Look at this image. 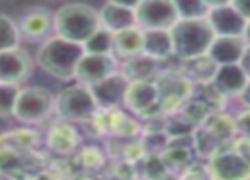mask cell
Listing matches in <instances>:
<instances>
[{
  "mask_svg": "<svg viewBox=\"0 0 250 180\" xmlns=\"http://www.w3.org/2000/svg\"><path fill=\"white\" fill-rule=\"evenodd\" d=\"M209 180H250V138L235 136L206 157Z\"/></svg>",
  "mask_w": 250,
  "mask_h": 180,
  "instance_id": "obj_1",
  "label": "cell"
},
{
  "mask_svg": "<svg viewBox=\"0 0 250 180\" xmlns=\"http://www.w3.org/2000/svg\"><path fill=\"white\" fill-rule=\"evenodd\" d=\"M99 27V12L89 3H65L53 14V33L77 44L85 43Z\"/></svg>",
  "mask_w": 250,
  "mask_h": 180,
  "instance_id": "obj_2",
  "label": "cell"
},
{
  "mask_svg": "<svg viewBox=\"0 0 250 180\" xmlns=\"http://www.w3.org/2000/svg\"><path fill=\"white\" fill-rule=\"evenodd\" d=\"M83 56L82 44L72 43L63 38H46L36 53V63L44 73L58 80H72L75 77V68Z\"/></svg>",
  "mask_w": 250,
  "mask_h": 180,
  "instance_id": "obj_3",
  "label": "cell"
},
{
  "mask_svg": "<svg viewBox=\"0 0 250 180\" xmlns=\"http://www.w3.org/2000/svg\"><path fill=\"white\" fill-rule=\"evenodd\" d=\"M168 33L172 38L174 56L182 61L204 56L214 40V33L208 24L206 17L179 19L168 29Z\"/></svg>",
  "mask_w": 250,
  "mask_h": 180,
  "instance_id": "obj_4",
  "label": "cell"
},
{
  "mask_svg": "<svg viewBox=\"0 0 250 180\" xmlns=\"http://www.w3.org/2000/svg\"><path fill=\"white\" fill-rule=\"evenodd\" d=\"M97 104L90 89L83 83L75 82L65 87L55 95V112L60 121L66 122H89L97 112Z\"/></svg>",
  "mask_w": 250,
  "mask_h": 180,
  "instance_id": "obj_5",
  "label": "cell"
},
{
  "mask_svg": "<svg viewBox=\"0 0 250 180\" xmlns=\"http://www.w3.org/2000/svg\"><path fill=\"white\" fill-rule=\"evenodd\" d=\"M53 109H55V95L50 89L40 85L21 87L12 118L24 124H40L53 114Z\"/></svg>",
  "mask_w": 250,
  "mask_h": 180,
  "instance_id": "obj_6",
  "label": "cell"
},
{
  "mask_svg": "<svg viewBox=\"0 0 250 180\" xmlns=\"http://www.w3.org/2000/svg\"><path fill=\"white\" fill-rule=\"evenodd\" d=\"M123 105L146 119H158L164 116L160 107V92L155 79L151 80H133L128 83Z\"/></svg>",
  "mask_w": 250,
  "mask_h": 180,
  "instance_id": "obj_7",
  "label": "cell"
},
{
  "mask_svg": "<svg viewBox=\"0 0 250 180\" xmlns=\"http://www.w3.org/2000/svg\"><path fill=\"white\" fill-rule=\"evenodd\" d=\"M136 26L143 31H168L179 20V14L172 0H142L135 9Z\"/></svg>",
  "mask_w": 250,
  "mask_h": 180,
  "instance_id": "obj_8",
  "label": "cell"
},
{
  "mask_svg": "<svg viewBox=\"0 0 250 180\" xmlns=\"http://www.w3.org/2000/svg\"><path fill=\"white\" fill-rule=\"evenodd\" d=\"M118 72V60L114 55H90L83 53L79 65L75 68V77L79 83H83L87 87H92L94 83L104 80L111 73Z\"/></svg>",
  "mask_w": 250,
  "mask_h": 180,
  "instance_id": "obj_9",
  "label": "cell"
},
{
  "mask_svg": "<svg viewBox=\"0 0 250 180\" xmlns=\"http://www.w3.org/2000/svg\"><path fill=\"white\" fill-rule=\"evenodd\" d=\"M31 68L33 61L29 53L21 46L0 51V83L21 87V83L26 82L29 77Z\"/></svg>",
  "mask_w": 250,
  "mask_h": 180,
  "instance_id": "obj_10",
  "label": "cell"
},
{
  "mask_svg": "<svg viewBox=\"0 0 250 180\" xmlns=\"http://www.w3.org/2000/svg\"><path fill=\"white\" fill-rule=\"evenodd\" d=\"M206 20L214 36H245L249 27V20L231 3L209 9Z\"/></svg>",
  "mask_w": 250,
  "mask_h": 180,
  "instance_id": "obj_11",
  "label": "cell"
},
{
  "mask_svg": "<svg viewBox=\"0 0 250 180\" xmlns=\"http://www.w3.org/2000/svg\"><path fill=\"white\" fill-rule=\"evenodd\" d=\"M249 41L245 36H214L206 56L216 66L238 65L245 56Z\"/></svg>",
  "mask_w": 250,
  "mask_h": 180,
  "instance_id": "obj_12",
  "label": "cell"
},
{
  "mask_svg": "<svg viewBox=\"0 0 250 180\" xmlns=\"http://www.w3.org/2000/svg\"><path fill=\"white\" fill-rule=\"evenodd\" d=\"M129 80L123 75L121 72H114L109 77H105L104 80L94 83L92 87H89L90 92L94 95L97 107L99 109H114L119 107L125 100V94L128 89Z\"/></svg>",
  "mask_w": 250,
  "mask_h": 180,
  "instance_id": "obj_13",
  "label": "cell"
},
{
  "mask_svg": "<svg viewBox=\"0 0 250 180\" xmlns=\"http://www.w3.org/2000/svg\"><path fill=\"white\" fill-rule=\"evenodd\" d=\"M250 75L245 72L244 66L238 65H223L218 66L214 77L211 80V87L223 99L240 97V94L247 87Z\"/></svg>",
  "mask_w": 250,
  "mask_h": 180,
  "instance_id": "obj_14",
  "label": "cell"
},
{
  "mask_svg": "<svg viewBox=\"0 0 250 180\" xmlns=\"http://www.w3.org/2000/svg\"><path fill=\"white\" fill-rule=\"evenodd\" d=\"M21 38L27 41H44L53 33V14L43 7L27 10L17 22Z\"/></svg>",
  "mask_w": 250,
  "mask_h": 180,
  "instance_id": "obj_15",
  "label": "cell"
},
{
  "mask_svg": "<svg viewBox=\"0 0 250 180\" xmlns=\"http://www.w3.org/2000/svg\"><path fill=\"white\" fill-rule=\"evenodd\" d=\"M46 144L50 146L58 155H68L72 151H75L80 144V135L75 128L72 126V122L60 121L55 122L46 135Z\"/></svg>",
  "mask_w": 250,
  "mask_h": 180,
  "instance_id": "obj_16",
  "label": "cell"
},
{
  "mask_svg": "<svg viewBox=\"0 0 250 180\" xmlns=\"http://www.w3.org/2000/svg\"><path fill=\"white\" fill-rule=\"evenodd\" d=\"M97 12H99L101 27L107 29L112 34L118 33V31L136 26V17L133 9H126V7L105 2Z\"/></svg>",
  "mask_w": 250,
  "mask_h": 180,
  "instance_id": "obj_17",
  "label": "cell"
},
{
  "mask_svg": "<svg viewBox=\"0 0 250 180\" xmlns=\"http://www.w3.org/2000/svg\"><path fill=\"white\" fill-rule=\"evenodd\" d=\"M143 55L162 61L174 56L170 33L165 29L143 31Z\"/></svg>",
  "mask_w": 250,
  "mask_h": 180,
  "instance_id": "obj_18",
  "label": "cell"
},
{
  "mask_svg": "<svg viewBox=\"0 0 250 180\" xmlns=\"http://www.w3.org/2000/svg\"><path fill=\"white\" fill-rule=\"evenodd\" d=\"M112 43H114V53L125 60L143 55V29L133 26L118 31L112 34Z\"/></svg>",
  "mask_w": 250,
  "mask_h": 180,
  "instance_id": "obj_19",
  "label": "cell"
},
{
  "mask_svg": "<svg viewBox=\"0 0 250 180\" xmlns=\"http://www.w3.org/2000/svg\"><path fill=\"white\" fill-rule=\"evenodd\" d=\"M121 73L129 80H151L158 77V61L150 56L138 55L126 60Z\"/></svg>",
  "mask_w": 250,
  "mask_h": 180,
  "instance_id": "obj_20",
  "label": "cell"
},
{
  "mask_svg": "<svg viewBox=\"0 0 250 180\" xmlns=\"http://www.w3.org/2000/svg\"><path fill=\"white\" fill-rule=\"evenodd\" d=\"M40 136L38 133L31 129H12V131L0 135V148L10 151H21V150H31L34 144H38Z\"/></svg>",
  "mask_w": 250,
  "mask_h": 180,
  "instance_id": "obj_21",
  "label": "cell"
},
{
  "mask_svg": "<svg viewBox=\"0 0 250 180\" xmlns=\"http://www.w3.org/2000/svg\"><path fill=\"white\" fill-rule=\"evenodd\" d=\"M83 53L90 55H114V43H112V33L104 27H99L85 43L82 44Z\"/></svg>",
  "mask_w": 250,
  "mask_h": 180,
  "instance_id": "obj_22",
  "label": "cell"
},
{
  "mask_svg": "<svg viewBox=\"0 0 250 180\" xmlns=\"http://www.w3.org/2000/svg\"><path fill=\"white\" fill-rule=\"evenodd\" d=\"M21 40L22 38L16 20L5 14H0V51L17 48L21 46Z\"/></svg>",
  "mask_w": 250,
  "mask_h": 180,
  "instance_id": "obj_23",
  "label": "cell"
},
{
  "mask_svg": "<svg viewBox=\"0 0 250 180\" xmlns=\"http://www.w3.org/2000/svg\"><path fill=\"white\" fill-rule=\"evenodd\" d=\"M19 89V85L0 83V119H9L14 116V105Z\"/></svg>",
  "mask_w": 250,
  "mask_h": 180,
  "instance_id": "obj_24",
  "label": "cell"
},
{
  "mask_svg": "<svg viewBox=\"0 0 250 180\" xmlns=\"http://www.w3.org/2000/svg\"><path fill=\"white\" fill-rule=\"evenodd\" d=\"M175 10L179 14V19H198L206 17V5L201 0H172Z\"/></svg>",
  "mask_w": 250,
  "mask_h": 180,
  "instance_id": "obj_25",
  "label": "cell"
},
{
  "mask_svg": "<svg viewBox=\"0 0 250 180\" xmlns=\"http://www.w3.org/2000/svg\"><path fill=\"white\" fill-rule=\"evenodd\" d=\"M237 136L250 138V107H244L233 116Z\"/></svg>",
  "mask_w": 250,
  "mask_h": 180,
  "instance_id": "obj_26",
  "label": "cell"
},
{
  "mask_svg": "<svg viewBox=\"0 0 250 180\" xmlns=\"http://www.w3.org/2000/svg\"><path fill=\"white\" fill-rule=\"evenodd\" d=\"M231 5L250 22V0H231Z\"/></svg>",
  "mask_w": 250,
  "mask_h": 180,
  "instance_id": "obj_27",
  "label": "cell"
},
{
  "mask_svg": "<svg viewBox=\"0 0 250 180\" xmlns=\"http://www.w3.org/2000/svg\"><path fill=\"white\" fill-rule=\"evenodd\" d=\"M109 3H116V5H121V7H126V9H133L135 10L136 7L140 5L142 0H105Z\"/></svg>",
  "mask_w": 250,
  "mask_h": 180,
  "instance_id": "obj_28",
  "label": "cell"
},
{
  "mask_svg": "<svg viewBox=\"0 0 250 180\" xmlns=\"http://www.w3.org/2000/svg\"><path fill=\"white\" fill-rule=\"evenodd\" d=\"M201 2L206 5V9H214V7H221V5H228L231 3V0H201Z\"/></svg>",
  "mask_w": 250,
  "mask_h": 180,
  "instance_id": "obj_29",
  "label": "cell"
},
{
  "mask_svg": "<svg viewBox=\"0 0 250 180\" xmlns=\"http://www.w3.org/2000/svg\"><path fill=\"white\" fill-rule=\"evenodd\" d=\"M240 99L242 102H244V105L245 107H250V80H249V83H247V87L244 89V92L240 94Z\"/></svg>",
  "mask_w": 250,
  "mask_h": 180,
  "instance_id": "obj_30",
  "label": "cell"
},
{
  "mask_svg": "<svg viewBox=\"0 0 250 180\" xmlns=\"http://www.w3.org/2000/svg\"><path fill=\"white\" fill-rule=\"evenodd\" d=\"M179 180H209V177H204V179H179Z\"/></svg>",
  "mask_w": 250,
  "mask_h": 180,
  "instance_id": "obj_31",
  "label": "cell"
},
{
  "mask_svg": "<svg viewBox=\"0 0 250 180\" xmlns=\"http://www.w3.org/2000/svg\"><path fill=\"white\" fill-rule=\"evenodd\" d=\"M133 180H146V179H142V177H140V179H133Z\"/></svg>",
  "mask_w": 250,
  "mask_h": 180,
  "instance_id": "obj_32",
  "label": "cell"
}]
</instances>
